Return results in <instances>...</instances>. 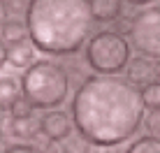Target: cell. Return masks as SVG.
<instances>
[{
    "mask_svg": "<svg viewBox=\"0 0 160 153\" xmlns=\"http://www.w3.org/2000/svg\"><path fill=\"white\" fill-rule=\"evenodd\" d=\"M70 118L84 141L98 149H114L128 141L144 121L139 88L123 76L91 74L74 91Z\"/></svg>",
    "mask_w": 160,
    "mask_h": 153,
    "instance_id": "1",
    "label": "cell"
},
{
    "mask_svg": "<svg viewBox=\"0 0 160 153\" xmlns=\"http://www.w3.org/2000/svg\"><path fill=\"white\" fill-rule=\"evenodd\" d=\"M23 23L37 51L70 56L86 47L95 21L86 0H32L26 5Z\"/></svg>",
    "mask_w": 160,
    "mask_h": 153,
    "instance_id": "2",
    "label": "cell"
},
{
    "mask_svg": "<svg viewBox=\"0 0 160 153\" xmlns=\"http://www.w3.org/2000/svg\"><path fill=\"white\" fill-rule=\"evenodd\" d=\"M21 97L32 109L51 111L68 100L70 93V74L56 61H35L21 74Z\"/></svg>",
    "mask_w": 160,
    "mask_h": 153,
    "instance_id": "3",
    "label": "cell"
},
{
    "mask_svg": "<svg viewBox=\"0 0 160 153\" xmlns=\"http://www.w3.org/2000/svg\"><path fill=\"white\" fill-rule=\"evenodd\" d=\"M84 53L98 76H118L130 63V42L118 30H98L86 42Z\"/></svg>",
    "mask_w": 160,
    "mask_h": 153,
    "instance_id": "4",
    "label": "cell"
},
{
    "mask_svg": "<svg viewBox=\"0 0 160 153\" xmlns=\"http://www.w3.org/2000/svg\"><path fill=\"white\" fill-rule=\"evenodd\" d=\"M130 44L135 51H139L142 58L160 61V7H144L139 9L128 23Z\"/></svg>",
    "mask_w": 160,
    "mask_h": 153,
    "instance_id": "5",
    "label": "cell"
},
{
    "mask_svg": "<svg viewBox=\"0 0 160 153\" xmlns=\"http://www.w3.org/2000/svg\"><path fill=\"white\" fill-rule=\"evenodd\" d=\"M72 118L68 111L63 109H51V111H44L40 118V132L51 141H63L72 135Z\"/></svg>",
    "mask_w": 160,
    "mask_h": 153,
    "instance_id": "6",
    "label": "cell"
},
{
    "mask_svg": "<svg viewBox=\"0 0 160 153\" xmlns=\"http://www.w3.org/2000/svg\"><path fill=\"white\" fill-rule=\"evenodd\" d=\"M125 81L132 86H142L144 88L146 84H151V81H156V65L153 61H148V58H130L128 67H125Z\"/></svg>",
    "mask_w": 160,
    "mask_h": 153,
    "instance_id": "7",
    "label": "cell"
},
{
    "mask_svg": "<svg viewBox=\"0 0 160 153\" xmlns=\"http://www.w3.org/2000/svg\"><path fill=\"white\" fill-rule=\"evenodd\" d=\"M91 14H93V21H98V23L116 21L123 14V2H118V0H95V2H91Z\"/></svg>",
    "mask_w": 160,
    "mask_h": 153,
    "instance_id": "8",
    "label": "cell"
},
{
    "mask_svg": "<svg viewBox=\"0 0 160 153\" xmlns=\"http://www.w3.org/2000/svg\"><path fill=\"white\" fill-rule=\"evenodd\" d=\"M21 100V86L12 76L0 79V111H12V107Z\"/></svg>",
    "mask_w": 160,
    "mask_h": 153,
    "instance_id": "9",
    "label": "cell"
},
{
    "mask_svg": "<svg viewBox=\"0 0 160 153\" xmlns=\"http://www.w3.org/2000/svg\"><path fill=\"white\" fill-rule=\"evenodd\" d=\"M7 63L14 67H28L35 63V47L28 42H19L7 49Z\"/></svg>",
    "mask_w": 160,
    "mask_h": 153,
    "instance_id": "10",
    "label": "cell"
},
{
    "mask_svg": "<svg viewBox=\"0 0 160 153\" xmlns=\"http://www.w3.org/2000/svg\"><path fill=\"white\" fill-rule=\"evenodd\" d=\"M28 37V30H26V23L23 21H16V19H7L5 26L0 28V40L2 42H9L12 44H19V42H26Z\"/></svg>",
    "mask_w": 160,
    "mask_h": 153,
    "instance_id": "11",
    "label": "cell"
},
{
    "mask_svg": "<svg viewBox=\"0 0 160 153\" xmlns=\"http://www.w3.org/2000/svg\"><path fill=\"white\" fill-rule=\"evenodd\" d=\"M12 135L19 139H30L35 137L37 132H40V121H37V116H28V118H12Z\"/></svg>",
    "mask_w": 160,
    "mask_h": 153,
    "instance_id": "12",
    "label": "cell"
},
{
    "mask_svg": "<svg viewBox=\"0 0 160 153\" xmlns=\"http://www.w3.org/2000/svg\"><path fill=\"white\" fill-rule=\"evenodd\" d=\"M142 105L148 111H160V81H151L144 88H139Z\"/></svg>",
    "mask_w": 160,
    "mask_h": 153,
    "instance_id": "13",
    "label": "cell"
},
{
    "mask_svg": "<svg viewBox=\"0 0 160 153\" xmlns=\"http://www.w3.org/2000/svg\"><path fill=\"white\" fill-rule=\"evenodd\" d=\"M123 153H160V137L142 135V137H137Z\"/></svg>",
    "mask_w": 160,
    "mask_h": 153,
    "instance_id": "14",
    "label": "cell"
},
{
    "mask_svg": "<svg viewBox=\"0 0 160 153\" xmlns=\"http://www.w3.org/2000/svg\"><path fill=\"white\" fill-rule=\"evenodd\" d=\"M144 125L148 132L146 135H153V137H160V111H148L144 116Z\"/></svg>",
    "mask_w": 160,
    "mask_h": 153,
    "instance_id": "15",
    "label": "cell"
},
{
    "mask_svg": "<svg viewBox=\"0 0 160 153\" xmlns=\"http://www.w3.org/2000/svg\"><path fill=\"white\" fill-rule=\"evenodd\" d=\"M9 114H12V118H28V116H35V109L21 97V100L12 107V111H9Z\"/></svg>",
    "mask_w": 160,
    "mask_h": 153,
    "instance_id": "16",
    "label": "cell"
},
{
    "mask_svg": "<svg viewBox=\"0 0 160 153\" xmlns=\"http://www.w3.org/2000/svg\"><path fill=\"white\" fill-rule=\"evenodd\" d=\"M0 153H44V151L35 144H9L7 149H2Z\"/></svg>",
    "mask_w": 160,
    "mask_h": 153,
    "instance_id": "17",
    "label": "cell"
},
{
    "mask_svg": "<svg viewBox=\"0 0 160 153\" xmlns=\"http://www.w3.org/2000/svg\"><path fill=\"white\" fill-rule=\"evenodd\" d=\"M7 2H0V28L5 26V21H7Z\"/></svg>",
    "mask_w": 160,
    "mask_h": 153,
    "instance_id": "18",
    "label": "cell"
},
{
    "mask_svg": "<svg viewBox=\"0 0 160 153\" xmlns=\"http://www.w3.org/2000/svg\"><path fill=\"white\" fill-rule=\"evenodd\" d=\"M7 63V47H5V42L0 40V67Z\"/></svg>",
    "mask_w": 160,
    "mask_h": 153,
    "instance_id": "19",
    "label": "cell"
},
{
    "mask_svg": "<svg viewBox=\"0 0 160 153\" xmlns=\"http://www.w3.org/2000/svg\"><path fill=\"white\" fill-rule=\"evenodd\" d=\"M156 81H160V61L156 63Z\"/></svg>",
    "mask_w": 160,
    "mask_h": 153,
    "instance_id": "20",
    "label": "cell"
},
{
    "mask_svg": "<svg viewBox=\"0 0 160 153\" xmlns=\"http://www.w3.org/2000/svg\"><path fill=\"white\" fill-rule=\"evenodd\" d=\"M63 153H72V151H63Z\"/></svg>",
    "mask_w": 160,
    "mask_h": 153,
    "instance_id": "21",
    "label": "cell"
},
{
    "mask_svg": "<svg viewBox=\"0 0 160 153\" xmlns=\"http://www.w3.org/2000/svg\"><path fill=\"white\" fill-rule=\"evenodd\" d=\"M0 135H2V130H0Z\"/></svg>",
    "mask_w": 160,
    "mask_h": 153,
    "instance_id": "22",
    "label": "cell"
}]
</instances>
